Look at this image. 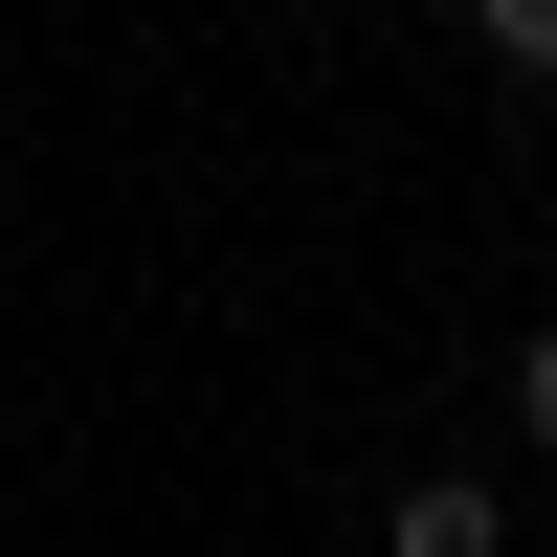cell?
<instances>
[{
  "mask_svg": "<svg viewBox=\"0 0 557 557\" xmlns=\"http://www.w3.org/2000/svg\"><path fill=\"white\" fill-rule=\"evenodd\" d=\"M380 557H513V513H491L469 469H424V491H401V513H380Z\"/></svg>",
  "mask_w": 557,
  "mask_h": 557,
  "instance_id": "obj_1",
  "label": "cell"
},
{
  "mask_svg": "<svg viewBox=\"0 0 557 557\" xmlns=\"http://www.w3.org/2000/svg\"><path fill=\"white\" fill-rule=\"evenodd\" d=\"M513 424H535V446H557V335H535V357H513Z\"/></svg>",
  "mask_w": 557,
  "mask_h": 557,
  "instance_id": "obj_3",
  "label": "cell"
},
{
  "mask_svg": "<svg viewBox=\"0 0 557 557\" xmlns=\"http://www.w3.org/2000/svg\"><path fill=\"white\" fill-rule=\"evenodd\" d=\"M469 45H491V67H513V89H557V0H491Z\"/></svg>",
  "mask_w": 557,
  "mask_h": 557,
  "instance_id": "obj_2",
  "label": "cell"
}]
</instances>
